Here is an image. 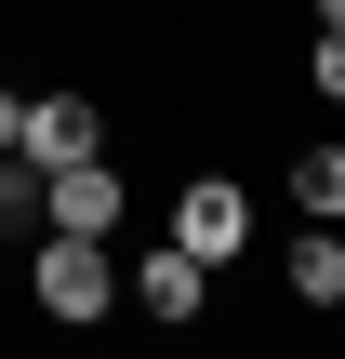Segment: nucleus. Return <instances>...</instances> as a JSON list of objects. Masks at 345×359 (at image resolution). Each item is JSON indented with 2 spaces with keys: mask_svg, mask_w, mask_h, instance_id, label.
<instances>
[{
  "mask_svg": "<svg viewBox=\"0 0 345 359\" xmlns=\"http://www.w3.org/2000/svg\"><path fill=\"white\" fill-rule=\"evenodd\" d=\"M279 187H293V213H306V226H332V213H345V147H293V173H279Z\"/></svg>",
  "mask_w": 345,
  "mask_h": 359,
  "instance_id": "obj_6",
  "label": "nucleus"
},
{
  "mask_svg": "<svg viewBox=\"0 0 345 359\" xmlns=\"http://www.w3.org/2000/svg\"><path fill=\"white\" fill-rule=\"evenodd\" d=\"M120 160H66V173H40V226H66V240H120Z\"/></svg>",
  "mask_w": 345,
  "mask_h": 359,
  "instance_id": "obj_5",
  "label": "nucleus"
},
{
  "mask_svg": "<svg viewBox=\"0 0 345 359\" xmlns=\"http://www.w3.org/2000/svg\"><path fill=\"white\" fill-rule=\"evenodd\" d=\"M120 306H133L146 333H199V306H213V266L160 240V253H133V266H120Z\"/></svg>",
  "mask_w": 345,
  "mask_h": 359,
  "instance_id": "obj_2",
  "label": "nucleus"
},
{
  "mask_svg": "<svg viewBox=\"0 0 345 359\" xmlns=\"http://www.w3.org/2000/svg\"><path fill=\"white\" fill-rule=\"evenodd\" d=\"M13 120H27V93H13V80H0V147H13Z\"/></svg>",
  "mask_w": 345,
  "mask_h": 359,
  "instance_id": "obj_9",
  "label": "nucleus"
},
{
  "mask_svg": "<svg viewBox=\"0 0 345 359\" xmlns=\"http://www.w3.org/2000/svg\"><path fill=\"white\" fill-rule=\"evenodd\" d=\"M279 280H293V306H345V240H332V226H306Z\"/></svg>",
  "mask_w": 345,
  "mask_h": 359,
  "instance_id": "obj_7",
  "label": "nucleus"
},
{
  "mask_svg": "<svg viewBox=\"0 0 345 359\" xmlns=\"http://www.w3.org/2000/svg\"><path fill=\"white\" fill-rule=\"evenodd\" d=\"M27 306H40L53 333H93V320L120 306V253H106V240H66V226H40V240H27Z\"/></svg>",
  "mask_w": 345,
  "mask_h": 359,
  "instance_id": "obj_1",
  "label": "nucleus"
},
{
  "mask_svg": "<svg viewBox=\"0 0 345 359\" xmlns=\"http://www.w3.org/2000/svg\"><path fill=\"white\" fill-rule=\"evenodd\" d=\"M13 160H27V173L106 160V107H93V93H27V120H13Z\"/></svg>",
  "mask_w": 345,
  "mask_h": 359,
  "instance_id": "obj_3",
  "label": "nucleus"
},
{
  "mask_svg": "<svg viewBox=\"0 0 345 359\" xmlns=\"http://www.w3.org/2000/svg\"><path fill=\"white\" fill-rule=\"evenodd\" d=\"M239 240H253V200H239L226 173H186V187H173V253H199V266L226 280V253H239Z\"/></svg>",
  "mask_w": 345,
  "mask_h": 359,
  "instance_id": "obj_4",
  "label": "nucleus"
},
{
  "mask_svg": "<svg viewBox=\"0 0 345 359\" xmlns=\"http://www.w3.org/2000/svg\"><path fill=\"white\" fill-rule=\"evenodd\" d=\"M0 226H13V240H40V173H27L13 147H0Z\"/></svg>",
  "mask_w": 345,
  "mask_h": 359,
  "instance_id": "obj_8",
  "label": "nucleus"
}]
</instances>
